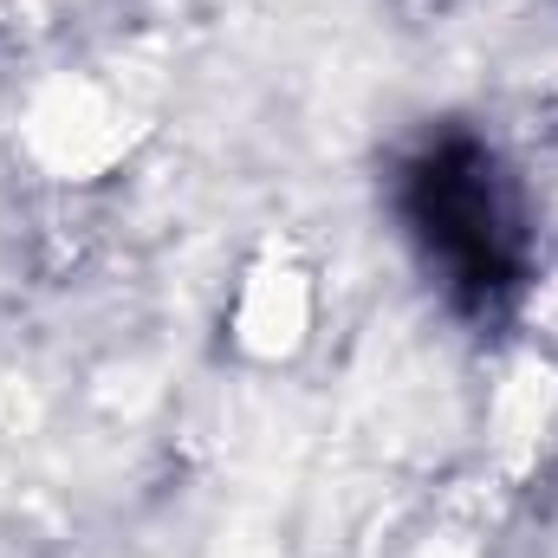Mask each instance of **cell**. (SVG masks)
Masks as SVG:
<instances>
[{
	"label": "cell",
	"instance_id": "obj_1",
	"mask_svg": "<svg viewBox=\"0 0 558 558\" xmlns=\"http://www.w3.org/2000/svg\"><path fill=\"white\" fill-rule=\"evenodd\" d=\"M403 221L422 241L428 267H441L461 305H494L526 274L520 208L500 182V162L474 137H435L403 162Z\"/></svg>",
	"mask_w": 558,
	"mask_h": 558
}]
</instances>
